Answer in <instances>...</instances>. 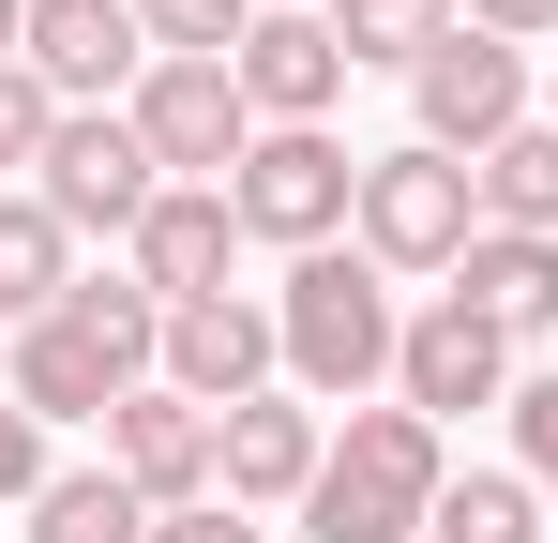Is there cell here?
<instances>
[{
    "mask_svg": "<svg viewBox=\"0 0 558 543\" xmlns=\"http://www.w3.org/2000/svg\"><path fill=\"white\" fill-rule=\"evenodd\" d=\"M348 242H363L392 287H453L468 242H483V181H468L453 152H423V136H392V152H363V212H348Z\"/></svg>",
    "mask_w": 558,
    "mask_h": 543,
    "instance_id": "obj_4",
    "label": "cell"
},
{
    "mask_svg": "<svg viewBox=\"0 0 558 543\" xmlns=\"http://www.w3.org/2000/svg\"><path fill=\"white\" fill-rule=\"evenodd\" d=\"M121 121L151 136V167H167V181H227L242 152H257V106H242V76H227V61H151Z\"/></svg>",
    "mask_w": 558,
    "mask_h": 543,
    "instance_id": "obj_9",
    "label": "cell"
},
{
    "mask_svg": "<svg viewBox=\"0 0 558 543\" xmlns=\"http://www.w3.org/2000/svg\"><path fill=\"white\" fill-rule=\"evenodd\" d=\"M483 227H529V242H558V121H513L498 152H483Z\"/></svg>",
    "mask_w": 558,
    "mask_h": 543,
    "instance_id": "obj_19",
    "label": "cell"
},
{
    "mask_svg": "<svg viewBox=\"0 0 558 543\" xmlns=\"http://www.w3.org/2000/svg\"><path fill=\"white\" fill-rule=\"evenodd\" d=\"M272 0H136V31H151V61H242V31H257Z\"/></svg>",
    "mask_w": 558,
    "mask_h": 543,
    "instance_id": "obj_22",
    "label": "cell"
},
{
    "mask_svg": "<svg viewBox=\"0 0 558 543\" xmlns=\"http://www.w3.org/2000/svg\"><path fill=\"white\" fill-rule=\"evenodd\" d=\"M61 287H76V227L15 181L0 196V333H31V317H61Z\"/></svg>",
    "mask_w": 558,
    "mask_h": 543,
    "instance_id": "obj_17",
    "label": "cell"
},
{
    "mask_svg": "<svg viewBox=\"0 0 558 543\" xmlns=\"http://www.w3.org/2000/svg\"><path fill=\"white\" fill-rule=\"evenodd\" d=\"M15 61L61 90V106H136L151 31H136V0H31V46H15Z\"/></svg>",
    "mask_w": 558,
    "mask_h": 543,
    "instance_id": "obj_11",
    "label": "cell"
},
{
    "mask_svg": "<svg viewBox=\"0 0 558 543\" xmlns=\"http://www.w3.org/2000/svg\"><path fill=\"white\" fill-rule=\"evenodd\" d=\"M453 302H483L513 348H544V333H558V242H529V227H483V242H468V272H453Z\"/></svg>",
    "mask_w": 558,
    "mask_h": 543,
    "instance_id": "obj_16",
    "label": "cell"
},
{
    "mask_svg": "<svg viewBox=\"0 0 558 543\" xmlns=\"http://www.w3.org/2000/svg\"><path fill=\"white\" fill-rule=\"evenodd\" d=\"M31 543H151V498H136L121 468H61V483L31 498Z\"/></svg>",
    "mask_w": 558,
    "mask_h": 543,
    "instance_id": "obj_21",
    "label": "cell"
},
{
    "mask_svg": "<svg viewBox=\"0 0 558 543\" xmlns=\"http://www.w3.org/2000/svg\"><path fill=\"white\" fill-rule=\"evenodd\" d=\"M498 423H513V468L544 483V514H558V362H529V377H513V408H498Z\"/></svg>",
    "mask_w": 558,
    "mask_h": 543,
    "instance_id": "obj_24",
    "label": "cell"
},
{
    "mask_svg": "<svg viewBox=\"0 0 558 543\" xmlns=\"http://www.w3.org/2000/svg\"><path fill=\"white\" fill-rule=\"evenodd\" d=\"M468 31H498V46H558V0H468Z\"/></svg>",
    "mask_w": 558,
    "mask_h": 543,
    "instance_id": "obj_26",
    "label": "cell"
},
{
    "mask_svg": "<svg viewBox=\"0 0 558 543\" xmlns=\"http://www.w3.org/2000/svg\"><path fill=\"white\" fill-rule=\"evenodd\" d=\"M544 121H558V76H544Z\"/></svg>",
    "mask_w": 558,
    "mask_h": 543,
    "instance_id": "obj_28",
    "label": "cell"
},
{
    "mask_svg": "<svg viewBox=\"0 0 558 543\" xmlns=\"http://www.w3.org/2000/svg\"><path fill=\"white\" fill-rule=\"evenodd\" d=\"M408 106H423V152H453V167H483L513 121H544V90H529V46H498V31H453V46L408 76Z\"/></svg>",
    "mask_w": 558,
    "mask_h": 543,
    "instance_id": "obj_8",
    "label": "cell"
},
{
    "mask_svg": "<svg viewBox=\"0 0 558 543\" xmlns=\"http://www.w3.org/2000/svg\"><path fill=\"white\" fill-rule=\"evenodd\" d=\"M167 377V302L136 287V272H76L61 287V317H31L15 348H0V393L61 438V423H106L121 393H151Z\"/></svg>",
    "mask_w": 558,
    "mask_h": 543,
    "instance_id": "obj_1",
    "label": "cell"
},
{
    "mask_svg": "<svg viewBox=\"0 0 558 543\" xmlns=\"http://www.w3.org/2000/svg\"><path fill=\"white\" fill-rule=\"evenodd\" d=\"M0 514H15V498H0Z\"/></svg>",
    "mask_w": 558,
    "mask_h": 543,
    "instance_id": "obj_29",
    "label": "cell"
},
{
    "mask_svg": "<svg viewBox=\"0 0 558 543\" xmlns=\"http://www.w3.org/2000/svg\"><path fill=\"white\" fill-rule=\"evenodd\" d=\"M46 136H61V90L31 61H0V196H15V167H46Z\"/></svg>",
    "mask_w": 558,
    "mask_h": 543,
    "instance_id": "obj_23",
    "label": "cell"
},
{
    "mask_svg": "<svg viewBox=\"0 0 558 543\" xmlns=\"http://www.w3.org/2000/svg\"><path fill=\"white\" fill-rule=\"evenodd\" d=\"M513 377H529V362H513V333H498L483 302H453V287H438V302H408V348H392V408H423V423L453 438L468 408H513Z\"/></svg>",
    "mask_w": 558,
    "mask_h": 543,
    "instance_id": "obj_7",
    "label": "cell"
},
{
    "mask_svg": "<svg viewBox=\"0 0 558 543\" xmlns=\"http://www.w3.org/2000/svg\"><path fill=\"white\" fill-rule=\"evenodd\" d=\"M272 348H287V393H302V408H363V393H392L408 302H392V272H377L363 242L287 257V287H272Z\"/></svg>",
    "mask_w": 558,
    "mask_h": 543,
    "instance_id": "obj_2",
    "label": "cell"
},
{
    "mask_svg": "<svg viewBox=\"0 0 558 543\" xmlns=\"http://www.w3.org/2000/svg\"><path fill=\"white\" fill-rule=\"evenodd\" d=\"M438 483H453V438L423 408H348L332 452H317V483H302V543H423Z\"/></svg>",
    "mask_w": 558,
    "mask_h": 543,
    "instance_id": "obj_3",
    "label": "cell"
},
{
    "mask_svg": "<svg viewBox=\"0 0 558 543\" xmlns=\"http://www.w3.org/2000/svg\"><path fill=\"white\" fill-rule=\"evenodd\" d=\"M15 46H31V0H0V61H15Z\"/></svg>",
    "mask_w": 558,
    "mask_h": 543,
    "instance_id": "obj_27",
    "label": "cell"
},
{
    "mask_svg": "<svg viewBox=\"0 0 558 543\" xmlns=\"http://www.w3.org/2000/svg\"><path fill=\"white\" fill-rule=\"evenodd\" d=\"M121 272L182 317V302H227V272H242V212H227V181H167L151 196V227L121 242Z\"/></svg>",
    "mask_w": 558,
    "mask_h": 543,
    "instance_id": "obj_12",
    "label": "cell"
},
{
    "mask_svg": "<svg viewBox=\"0 0 558 543\" xmlns=\"http://www.w3.org/2000/svg\"><path fill=\"white\" fill-rule=\"evenodd\" d=\"M317 15H332L348 76H363V61H377V76H423V61L468 31V0H317Z\"/></svg>",
    "mask_w": 558,
    "mask_h": 543,
    "instance_id": "obj_18",
    "label": "cell"
},
{
    "mask_svg": "<svg viewBox=\"0 0 558 543\" xmlns=\"http://www.w3.org/2000/svg\"><path fill=\"white\" fill-rule=\"evenodd\" d=\"M227 212H242V242H272V257H332L348 212H363V152H348L332 121H257V152L227 167Z\"/></svg>",
    "mask_w": 558,
    "mask_h": 543,
    "instance_id": "obj_5",
    "label": "cell"
},
{
    "mask_svg": "<svg viewBox=\"0 0 558 543\" xmlns=\"http://www.w3.org/2000/svg\"><path fill=\"white\" fill-rule=\"evenodd\" d=\"M317 452H332V423H317L302 393H242V408L211 423V498H242V514H302Z\"/></svg>",
    "mask_w": 558,
    "mask_h": 543,
    "instance_id": "obj_13",
    "label": "cell"
},
{
    "mask_svg": "<svg viewBox=\"0 0 558 543\" xmlns=\"http://www.w3.org/2000/svg\"><path fill=\"white\" fill-rule=\"evenodd\" d=\"M423 543H558V529H544V483L529 468H453Z\"/></svg>",
    "mask_w": 558,
    "mask_h": 543,
    "instance_id": "obj_20",
    "label": "cell"
},
{
    "mask_svg": "<svg viewBox=\"0 0 558 543\" xmlns=\"http://www.w3.org/2000/svg\"><path fill=\"white\" fill-rule=\"evenodd\" d=\"M151 543H272L242 498H182V514H151Z\"/></svg>",
    "mask_w": 558,
    "mask_h": 543,
    "instance_id": "obj_25",
    "label": "cell"
},
{
    "mask_svg": "<svg viewBox=\"0 0 558 543\" xmlns=\"http://www.w3.org/2000/svg\"><path fill=\"white\" fill-rule=\"evenodd\" d=\"M106 468H121L151 514L211 498V408H196V393H167V377H151V393H121V408H106Z\"/></svg>",
    "mask_w": 558,
    "mask_h": 543,
    "instance_id": "obj_15",
    "label": "cell"
},
{
    "mask_svg": "<svg viewBox=\"0 0 558 543\" xmlns=\"http://www.w3.org/2000/svg\"><path fill=\"white\" fill-rule=\"evenodd\" d=\"M31 196H46L76 242H136V227H151V196H167V167H151V136H136L121 106H61V136H46Z\"/></svg>",
    "mask_w": 558,
    "mask_h": 543,
    "instance_id": "obj_6",
    "label": "cell"
},
{
    "mask_svg": "<svg viewBox=\"0 0 558 543\" xmlns=\"http://www.w3.org/2000/svg\"><path fill=\"white\" fill-rule=\"evenodd\" d=\"M167 393H196L211 423H227L242 393H287V348H272V287L182 302V317H167Z\"/></svg>",
    "mask_w": 558,
    "mask_h": 543,
    "instance_id": "obj_10",
    "label": "cell"
},
{
    "mask_svg": "<svg viewBox=\"0 0 558 543\" xmlns=\"http://www.w3.org/2000/svg\"><path fill=\"white\" fill-rule=\"evenodd\" d=\"M227 76H242L257 121H332V106H348V46H332V15H317V0H272V15L242 31V61H227Z\"/></svg>",
    "mask_w": 558,
    "mask_h": 543,
    "instance_id": "obj_14",
    "label": "cell"
}]
</instances>
